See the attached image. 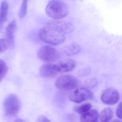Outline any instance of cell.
Returning <instances> with one entry per match:
<instances>
[{
  "instance_id": "cell-1",
  "label": "cell",
  "mask_w": 122,
  "mask_h": 122,
  "mask_svg": "<svg viewBox=\"0 0 122 122\" xmlns=\"http://www.w3.org/2000/svg\"><path fill=\"white\" fill-rule=\"evenodd\" d=\"M74 27L69 22L59 20L49 21L39 32V37L49 45H58L65 40L67 34L72 32Z\"/></svg>"
},
{
  "instance_id": "cell-2",
  "label": "cell",
  "mask_w": 122,
  "mask_h": 122,
  "mask_svg": "<svg viewBox=\"0 0 122 122\" xmlns=\"http://www.w3.org/2000/svg\"><path fill=\"white\" fill-rule=\"evenodd\" d=\"M46 12L48 16L54 20H59L66 17L69 13V8L62 1L51 0L48 3Z\"/></svg>"
},
{
  "instance_id": "cell-3",
  "label": "cell",
  "mask_w": 122,
  "mask_h": 122,
  "mask_svg": "<svg viewBox=\"0 0 122 122\" xmlns=\"http://www.w3.org/2000/svg\"><path fill=\"white\" fill-rule=\"evenodd\" d=\"M37 55L41 61L51 63L58 59L61 54V51L52 45H46L39 48Z\"/></svg>"
},
{
  "instance_id": "cell-4",
  "label": "cell",
  "mask_w": 122,
  "mask_h": 122,
  "mask_svg": "<svg viewBox=\"0 0 122 122\" xmlns=\"http://www.w3.org/2000/svg\"><path fill=\"white\" fill-rule=\"evenodd\" d=\"M21 102L18 97L15 94L9 95L4 100V108L7 116L13 117L16 115L20 110Z\"/></svg>"
},
{
  "instance_id": "cell-5",
  "label": "cell",
  "mask_w": 122,
  "mask_h": 122,
  "mask_svg": "<svg viewBox=\"0 0 122 122\" xmlns=\"http://www.w3.org/2000/svg\"><path fill=\"white\" fill-rule=\"evenodd\" d=\"M79 84L76 78L70 74L62 75L58 78L55 82L57 89L64 91H70L75 89Z\"/></svg>"
},
{
  "instance_id": "cell-6",
  "label": "cell",
  "mask_w": 122,
  "mask_h": 122,
  "mask_svg": "<svg viewBox=\"0 0 122 122\" xmlns=\"http://www.w3.org/2000/svg\"><path fill=\"white\" fill-rule=\"evenodd\" d=\"M93 94L89 89L84 87L72 91L69 95L70 100L72 102L80 104L86 100L92 99Z\"/></svg>"
},
{
  "instance_id": "cell-7",
  "label": "cell",
  "mask_w": 122,
  "mask_h": 122,
  "mask_svg": "<svg viewBox=\"0 0 122 122\" xmlns=\"http://www.w3.org/2000/svg\"><path fill=\"white\" fill-rule=\"evenodd\" d=\"M53 64L54 69L58 74L70 71L76 66V62L71 59H64Z\"/></svg>"
},
{
  "instance_id": "cell-8",
  "label": "cell",
  "mask_w": 122,
  "mask_h": 122,
  "mask_svg": "<svg viewBox=\"0 0 122 122\" xmlns=\"http://www.w3.org/2000/svg\"><path fill=\"white\" fill-rule=\"evenodd\" d=\"M119 94L117 90L112 88H109L104 91L101 96L103 103L107 105L115 104L119 101Z\"/></svg>"
},
{
  "instance_id": "cell-9",
  "label": "cell",
  "mask_w": 122,
  "mask_h": 122,
  "mask_svg": "<svg viewBox=\"0 0 122 122\" xmlns=\"http://www.w3.org/2000/svg\"><path fill=\"white\" fill-rule=\"evenodd\" d=\"M39 72L41 76L47 79L54 78L58 74L54 68L53 64L51 63L43 64L41 66Z\"/></svg>"
},
{
  "instance_id": "cell-10",
  "label": "cell",
  "mask_w": 122,
  "mask_h": 122,
  "mask_svg": "<svg viewBox=\"0 0 122 122\" xmlns=\"http://www.w3.org/2000/svg\"><path fill=\"white\" fill-rule=\"evenodd\" d=\"M16 28L15 21L9 23L5 28V39L8 42L9 48H12L14 46V33Z\"/></svg>"
},
{
  "instance_id": "cell-11",
  "label": "cell",
  "mask_w": 122,
  "mask_h": 122,
  "mask_svg": "<svg viewBox=\"0 0 122 122\" xmlns=\"http://www.w3.org/2000/svg\"><path fill=\"white\" fill-rule=\"evenodd\" d=\"M80 51L79 45L76 43H72L63 47L61 51V55L65 56H71L76 55Z\"/></svg>"
},
{
  "instance_id": "cell-12",
  "label": "cell",
  "mask_w": 122,
  "mask_h": 122,
  "mask_svg": "<svg viewBox=\"0 0 122 122\" xmlns=\"http://www.w3.org/2000/svg\"><path fill=\"white\" fill-rule=\"evenodd\" d=\"M8 12V4L6 1H3L0 5V28L7 21Z\"/></svg>"
},
{
  "instance_id": "cell-13",
  "label": "cell",
  "mask_w": 122,
  "mask_h": 122,
  "mask_svg": "<svg viewBox=\"0 0 122 122\" xmlns=\"http://www.w3.org/2000/svg\"><path fill=\"white\" fill-rule=\"evenodd\" d=\"M81 116V122H97L99 118L98 112L95 110H91L86 114Z\"/></svg>"
},
{
  "instance_id": "cell-14",
  "label": "cell",
  "mask_w": 122,
  "mask_h": 122,
  "mask_svg": "<svg viewBox=\"0 0 122 122\" xmlns=\"http://www.w3.org/2000/svg\"><path fill=\"white\" fill-rule=\"evenodd\" d=\"M113 117V112L109 107L105 108L102 110L99 115L100 120L102 122H109Z\"/></svg>"
},
{
  "instance_id": "cell-15",
  "label": "cell",
  "mask_w": 122,
  "mask_h": 122,
  "mask_svg": "<svg viewBox=\"0 0 122 122\" xmlns=\"http://www.w3.org/2000/svg\"><path fill=\"white\" fill-rule=\"evenodd\" d=\"M92 105L90 103H85L80 106L75 107L74 110L81 116L86 114L91 110Z\"/></svg>"
},
{
  "instance_id": "cell-16",
  "label": "cell",
  "mask_w": 122,
  "mask_h": 122,
  "mask_svg": "<svg viewBox=\"0 0 122 122\" xmlns=\"http://www.w3.org/2000/svg\"><path fill=\"white\" fill-rule=\"evenodd\" d=\"M8 71V68L5 62L0 59V82L3 79Z\"/></svg>"
},
{
  "instance_id": "cell-17",
  "label": "cell",
  "mask_w": 122,
  "mask_h": 122,
  "mask_svg": "<svg viewBox=\"0 0 122 122\" xmlns=\"http://www.w3.org/2000/svg\"><path fill=\"white\" fill-rule=\"evenodd\" d=\"M28 2L27 0H23L22 1L18 14L20 18H23L26 16L28 10Z\"/></svg>"
},
{
  "instance_id": "cell-18",
  "label": "cell",
  "mask_w": 122,
  "mask_h": 122,
  "mask_svg": "<svg viewBox=\"0 0 122 122\" xmlns=\"http://www.w3.org/2000/svg\"><path fill=\"white\" fill-rule=\"evenodd\" d=\"M98 84V81L96 78H91L88 79L85 82V87L87 89L94 88Z\"/></svg>"
},
{
  "instance_id": "cell-19",
  "label": "cell",
  "mask_w": 122,
  "mask_h": 122,
  "mask_svg": "<svg viewBox=\"0 0 122 122\" xmlns=\"http://www.w3.org/2000/svg\"><path fill=\"white\" fill-rule=\"evenodd\" d=\"M9 48L8 42L5 38L0 39V52H3Z\"/></svg>"
},
{
  "instance_id": "cell-20",
  "label": "cell",
  "mask_w": 122,
  "mask_h": 122,
  "mask_svg": "<svg viewBox=\"0 0 122 122\" xmlns=\"http://www.w3.org/2000/svg\"><path fill=\"white\" fill-rule=\"evenodd\" d=\"M116 115L118 118L122 119V102L118 105L117 108Z\"/></svg>"
},
{
  "instance_id": "cell-21",
  "label": "cell",
  "mask_w": 122,
  "mask_h": 122,
  "mask_svg": "<svg viewBox=\"0 0 122 122\" xmlns=\"http://www.w3.org/2000/svg\"><path fill=\"white\" fill-rule=\"evenodd\" d=\"M91 71V69L89 67H87L81 69L79 72L80 75V76H84V75H87L89 74Z\"/></svg>"
},
{
  "instance_id": "cell-22",
  "label": "cell",
  "mask_w": 122,
  "mask_h": 122,
  "mask_svg": "<svg viewBox=\"0 0 122 122\" xmlns=\"http://www.w3.org/2000/svg\"><path fill=\"white\" fill-rule=\"evenodd\" d=\"M36 122H51L48 118L44 116H41L39 117Z\"/></svg>"
},
{
  "instance_id": "cell-23",
  "label": "cell",
  "mask_w": 122,
  "mask_h": 122,
  "mask_svg": "<svg viewBox=\"0 0 122 122\" xmlns=\"http://www.w3.org/2000/svg\"><path fill=\"white\" fill-rule=\"evenodd\" d=\"M14 122H26L24 120L21 119H17L14 121Z\"/></svg>"
},
{
  "instance_id": "cell-24",
  "label": "cell",
  "mask_w": 122,
  "mask_h": 122,
  "mask_svg": "<svg viewBox=\"0 0 122 122\" xmlns=\"http://www.w3.org/2000/svg\"><path fill=\"white\" fill-rule=\"evenodd\" d=\"M112 122H122V121L119 120H114Z\"/></svg>"
}]
</instances>
